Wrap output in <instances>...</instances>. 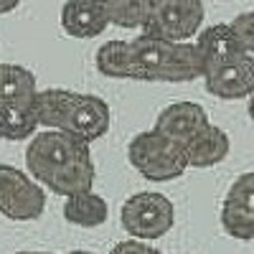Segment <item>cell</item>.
Here are the masks:
<instances>
[{
	"label": "cell",
	"mask_w": 254,
	"mask_h": 254,
	"mask_svg": "<svg viewBox=\"0 0 254 254\" xmlns=\"http://www.w3.org/2000/svg\"><path fill=\"white\" fill-rule=\"evenodd\" d=\"M94 66L110 79L153 84H186L201 79V61L193 41L173 44L147 33L130 41H107L97 49Z\"/></svg>",
	"instance_id": "cell-1"
},
{
	"label": "cell",
	"mask_w": 254,
	"mask_h": 254,
	"mask_svg": "<svg viewBox=\"0 0 254 254\" xmlns=\"http://www.w3.org/2000/svg\"><path fill=\"white\" fill-rule=\"evenodd\" d=\"M26 168L44 190L64 198L92 190L97 178L89 145L56 130H44L28 142Z\"/></svg>",
	"instance_id": "cell-2"
},
{
	"label": "cell",
	"mask_w": 254,
	"mask_h": 254,
	"mask_svg": "<svg viewBox=\"0 0 254 254\" xmlns=\"http://www.w3.org/2000/svg\"><path fill=\"white\" fill-rule=\"evenodd\" d=\"M193 46L208 94L229 102L249 99L254 94V56L239 46L229 23L203 28L196 36Z\"/></svg>",
	"instance_id": "cell-3"
},
{
	"label": "cell",
	"mask_w": 254,
	"mask_h": 254,
	"mask_svg": "<svg viewBox=\"0 0 254 254\" xmlns=\"http://www.w3.org/2000/svg\"><path fill=\"white\" fill-rule=\"evenodd\" d=\"M36 122L38 127L71 135L89 145L110 132L112 112L110 104L97 94L51 87L38 89L36 94Z\"/></svg>",
	"instance_id": "cell-4"
},
{
	"label": "cell",
	"mask_w": 254,
	"mask_h": 254,
	"mask_svg": "<svg viewBox=\"0 0 254 254\" xmlns=\"http://www.w3.org/2000/svg\"><path fill=\"white\" fill-rule=\"evenodd\" d=\"M38 84L31 69L20 64H0V135L3 140H28L38 130L36 122Z\"/></svg>",
	"instance_id": "cell-5"
},
{
	"label": "cell",
	"mask_w": 254,
	"mask_h": 254,
	"mask_svg": "<svg viewBox=\"0 0 254 254\" xmlns=\"http://www.w3.org/2000/svg\"><path fill=\"white\" fill-rule=\"evenodd\" d=\"M127 160L135 171L153 183H168L176 181L188 171L186 147L168 140L165 135L155 130L137 132L130 145H127Z\"/></svg>",
	"instance_id": "cell-6"
},
{
	"label": "cell",
	"mask_w": 254,
	"mask_h": 254,
	"mask_svg": "<svg viewBox=\"0 0 254 254\" xmlns=\"http://www.w3.org/2000/svg\"><path fill=\"white\" fill-rule=\"evenodd\" d=\"M203 18L206 10L201 0H145L142 33L173 44H188L201 33Z\"/></svg>",
	"instance_id": "cell-7"
},
{
	"label": "cell",
	"mask_w": 254,
	"mask_h": 254,
	"mask_svg": "<svg viewBox=\"0 0 254 254\" xmlns=\"http://www.w3.org/2000/svg\"><path fill=\"white\" fill-rule=\"evenodd\" d=\"M122 229L132 239L153 242L165 237L176 224V208L173 201L158 190H142L130 196L120 208Z\"/></svg>",
	"instance_id": "cell-8"
},
{
	"label": "cell",
	"mask_w": 254,
	"mask_h": 254,
	"mask_svg": "<svg viewBox=\"0 0 254 254\" xmlns=\"http://www.w3.org/2000/svg\"><path fill=\"white\" fill-rule=\"evenodd\" d=\"M46 211V190L15 165L0 163V214L10 221H36Z\"/></svg>",
	"instance_id": "cell-9"
},
{
	"label": "cell",
	"mask_w": 254,
	"mask_h": 254,
	"mask_svg": "<svg viewBox=\"0 0 254 254\" xmlns=\"http://www.w3.org/2000/svg\"><path fill=\"white\" fill-rule=\"evenodd\" d=\"M208 125V115L198 102H173L158 115L153 130L186 147V142Z\"/></svg>",
	"instance_id": "cell-10"
},
{
	"label": "cell",
	"mask_w": 254,
	"mask_h": 254,
	"mask_svg": "<svg viewBox=\"0 0 254 254\" xmlns=\"http://www.w3.org/2000/svg\"><path fill=\"white\" fill-rule=\"evenodd\" d=\"M107 18L94 0H64L61 5V28L71 38H97L107 28Z\"/></svg>",
	"instance_id": "cell-11"
},
{
	"label": "cell",
	"mask_w": 254,
	"mask_h": 254,
	"mask_svg": "<svg viewBox=\"0 0 254 254\" xmlns=\"http://www.w3.org/2000/svg\"><path fill=\"white\" fill-rule=\"evenodd\" d=\"M231 150L229 135L216 125H206L198 135H193L186 142V160L188 168H214L221 160H226Z\"/></svg>",
	"instance_id": "cell-12"
},
{
	"label": "cell",
	"mask_w": 254,
	"mask_h": 254,
	"mask_svg": "<svg viewBox=\"0 0 254 254\" xmlns=\"http://www.w3.org/2000/svg\"><path fill=\"white\" fill-rule=\"evenodd\" d=\"M64 219L81 229H97L110 219V206L94 190H84L64 198Z\"/></svg>",
	"instance_id": "cell-13"
},
{
	"label": "cell",
	"mask_w": 254,
	"mask_h": 254,
	"mask_svg": "<svg viewBox=\"0 0 254 254\" xmlns=\"http://www.w3.org/2000/svg\"><path fill=\"white\" fill-rule=\"evenodd\" d=\"M110 26L117 28H142L145 0H94Z\"/></svg>",
	"instance_id": "cell-14"
},
{
	"label": "cell",
	"mask_w": 254,
	"mask_h": 254,
	"mask_svg": "<svg viewBox=\"0 0 254 254\" xmlns=\"http://www.w3.org/2000/svg\"><path fill=\"white\" fill-rule=\"evenodd\" d=\"M224 203L254 219V171L242 173L234 183L229 186Z\"/></svg>",
	"instance_id": "cell-15"
},
{
	"label": "cell",
	"mask_w": 254,
	"mask_h": 254,
	"mask_svg": "<svg viewBox=\"0 0 254 254\" xmlns=\"http://www.w3.org/2000/svg\"><path fill=\"white\" fill-rule=\"evenodd\" d=\"M231 33H234V38L239 41V46L254 56V10H247V13H239L234 20L229 23Z\"/></svg>",
	"instance_id": "cell-16"
},
{
	"label": "cell",
	"mask_w": 254,
	"mask_h": 254,
	"mask_svg": "<svg viewBox=\"0 0 254 254\" xmlns=\"http://www.w3.org/2000/svg\"><path fill=\"white\" fill-rule=\"evenodd\" d=\"M110 254H160V252L153 249L147 242H140V239H125V242L115 244Z\"/></svg>",
	"instance_id": "cell-17"
},
{
	"label": "cell",
	"mask_w": 254,
	"mask_h": 254,
	"mask_svg": "<svg viewBox=\"0 0 254 254\" xmlns=\"http://www.w3.org/2000/svg\"><path fill=\"white\" fill-rule=\"evenodd\" d=\"M18 3H20V0H0V15L15 10V8H18Z\"/></svg>",
	"instance_id": "cell-18"
},
{
	"label": "cell",
	"mask_w": 254,
	"mask_h": 254,
	"mask_svg": "<svg viewBox=\"0 0 254 254\" xmlns=\"http://www.w3.org/2000/svg\"><path fill=\"white\" fill-rule=\"evenodd\" d=\"M247 112H249V117L254 120V94L249 97V104H247Z\"/></svg>",
	"instance_id": "cell-19"
},
{
	"label": "cell",
	"mask_w": 254,
	"mask_h": 254,
	"mask_svg": "<svg viewBox=\"0 0 254 254\" xmlns=\"http://www.w3.org/2000/svg\"><path fill=\"white\" fill-rule=\"evenodd\" d=\"M15 254H54V252H33V249H23V252H15Z\"/></svg>",
	"instance_id": "cell-20"
},
{
	"label": "cell",
	"mask_w": 254,
	"mask_h": 254,
	"mask_svg": "<svg viewBox=\"0 0 254 254\" xmlns=\"http://www.w3.org/2000/svg\"><path fill=\"white\" fill-rule=\"evenodd\" d=\"M64 254H94V252H87V249H71V252H64Z\"/></svg>",
	"instance_id": "cell-21"
},
{
	"label": "cell",
	"mask_w": 254,
	"mask_h": 254,
	"mask_svg": "<svg viewBox=\"0 0 254 254\" xmlns=\"http://www.w3.org/2000/svg\"><path fill=\"white\" fill-rule=\"evenodd\" d=\"M0 140H3V135H0Z\"/></svg>",
	"instance_id": "cell-22"
}]
</instances>
